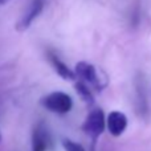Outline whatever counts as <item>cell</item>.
Listing matches in <instances>:
<instances>
[{"label": "cell", "instance_id": "obj_5", "mask_svg": "<svg viewBox=\"0 0 151 151\" xmlns=\"http://www.w3.org/2000/svg\"><path fill=\"white\" fill-rule=\"evenodd\" d=\"M129 125V119L125 113L119 110H113L106 117V129L113 137L118 138L126 131Z\"/></svg>", "mask_w": 151, "mask_h": 151}, {"label": "cell", "instance_id": "obj_7", "mask_svg": "<svg viewBox=\"0 0 151 151\" xmlns=\"http://www.w3.org/2000/svg\"><path fill=\"white\" fill-rule=\"evenodd\" d=\"M135 96H137V107L138 113L142 117H147L150 113L149 110V101H147L146 86H145V78L139 73L135 78Z\"/></svg>", "mask_w": 151, "mask_h": 151}, {"label": "cell", "instance_id": "obj_3", "mask_svg": "<svg viewBox=\"0 0 151 151\" xmlns=\"http://www.w3.org/2000/svg\"><path fill=\"white\" fill-rule=\"evenodd\" d=\"M106 129V117L101 109H93L82 123V131L91 139L93 146Z\"/></svg>", "mask_w": 151, "mask_h": 151}, {"label": "cell", "instance_id": "obj_12", "mask_svg": "<svg viewBox=\"0 0 151 151\" xmlns=\"http://www.w3.org/2000/svg\"><path fill=\"white\" fill-rule=\"evenodd\" d=\"M0 141H1V134H0Z\"/></svg>", "mask_w": 151, "mask_h": 151}, {"label": "cell", "instance_id": "obj_6", "mask_svg": "<svg viewBox=\"0 0 151 151\" xmlns=\"http://www.w3.org/2000/svg\"><path fill=\"white\" fill-rule=\"evenodd\" d=\"M50 138L44 123H37L32 133V151H47L49 149Z\"/></svg>", "mask_w": 151, "mask_h": 151}, {"label": "cell", "instance_id": "obj_11", "mask_svg": "<svg viewBox=\"0 0 151 151\" xmlns=\"http://www.w3.org/2000/svg\"><path fill=\"white\" fill-rule=\"evenodd\" d=\"M8 1H9V0H0V8H1L4 4H7Z\"/></svg>", "mask_w": 151, "mask_h": 151}, {"label": "cell", "instance_id": "obj_1", "mask_svg": "<svg viewBox=\"0 0 151 151\" xmlns=\"http://www.w3.org/2000/svg\"><path fill=\"white\" fill-rule=\"evenodd\" d=\"M74 73L77 81H81L85 85H88L96 93H101L107 86V80H105L97 68L86 61H80L74 66Z\"/></svg>", "mask_w": 151, "mask_h": 151}, {"label": "cell", "instance_id": "obj_9", "mask_svg": "<svg viewBox=\"0 0 151 151\" xmlns=\"http://www.w3.org/2000/svg\"><path fill=\"white\" fill-rule=\"evenodd\" d=\"M76 90H77L78 96L81 97L83 102H85L88 106H93L94 105V94H93V90L89 88L88 85H85L83 82L81 81H76Z\"/></svg>", "mask_w": 151, "mask_h": 151}, {"label": "cell", "instance_id": "obj_10", "mask_svg": "<svg viewBox=\"0 0 151 151\" xmlns=\"http://www.w3.org/2000/svg\"><path fill=\"white\" fill-rule=\"evenodd\" d=\"M63 146H64V149H65V151H85V149H83L80 143H77V142H74V141H70V139H64Z\"/></svg>", "mask_w": 151, "mask_h": 151}, {"label": "cell", "instance_id": "obj_4", "mask_svg": "<svg viewBox=\"0 0 151 151\" xmlns=\"http://www.w3.org/2000/svg\"><path fill=\"white\" fill-rule=\"evenodd\" d=\"M44 7H45V0H32L29 7L24 12V15L19 19L17 24H16V31L20 32L27 31L33 24V21L41 15Z\"/></svg>", "mask_w": 151, "mask_h": 151}, {"label": "cell", "instance_id": "obj_2", "mask_svg": "<svg viewBox=\"0 0 151 151\" xmlns=\"http://www.w3.org/2000/svg\"><path fill=\"white\" fill-rule=\"evenodd\" d=\"M40 105L56 114H68L73 109V99L65 91H52L40 99Z\"/></svg>", "mask_w": 151, "mask_h": 151}, {"label": "cell", "instance_id": "obj_8", "mask_svg": "<svg viewBox=\"0 0 151 151\" xmlns=\"http://www.w3.org/2000/svg\"><path fill=\"white\" fill-rule=\"evenodd\" d=\"M47 58H48V61H49L50 65L53 66V69L56 70V73L60 76L61 78H64V80H66V81H74L76 78H77L76 77L74 70H72V69L69 68V66L66 65V64L64 63V61L61 60L55 52L48 50Z\"/></svg>", "mask_w": 151, "mask_h": 151}]
</instances>
